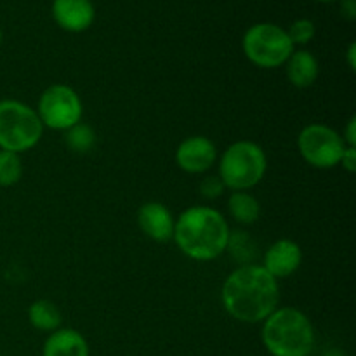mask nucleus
Masks as SVG:
<instances>
[{
	"label": "nucleus",
	"mask_w": 356,
	"mask_h": 356,
	"mask_svg": "<svg viewBox=\"0 0 356 356\" xmlns=\"http://www.w3.org/2000/svg\"><path fill=\"white\" fill-rule=\"evenodd\" d=\"M35 111L44 127L65 132L82 122L83 106L79 92L73 87L54 83L40 94Z\"/></svg>",
	"instance_id": "nucleus-7"
},
{
	"label": "nucleus",
	"mask_w": 356,
	"mask_h": 356,
	"mask_svg": "<svg viewBox=\"0 0 356 356\" xmlns=\"http://www.w3.org/2000/svg\"><path fill=\"white\" fill-rule=\"evenodd\" d=\"M316 33V28H315V23H313L312 19H306V17H302V19H296L294 23L291 24V28L287 30V35L289 38H291L292 45H306L309 44V42L313 40V37H315Z\"/></svg>",
	"instance_id": "nucleus-20"
},
{
	"label": "nucleus",
	"mask_w": 356,
	"mask_h": 356,
	"mask_svg": "<svg viewBox=\"0 0 356 356\" xmlns=\"http://www.w3.org/2000/svg\"><path fill=\"white\" fill-rule=\"evenodd\" d=\"M221 301L232 318L261 323L278 308L280 287L261 264H243L228 275L221 289Z\"/></svg>",
	"instance_id": "nucleus-1"
},
{
	"label": "nucleus",
	"mask_w": 356,
	"mask_h": 356,
	"mask_svg": "<svg viewBox=\"0 0 356 356\" xmlns=\"http://www.w3.org/2000/svg\"><path fill=\"white\" fill-rule=\"evenodd\" d=\"M228 212L240 225H254L261 216V204L249 191H233L228 198Z\"/></svg>",
	"instance_id": "nucleus-16"
},
{
	"label": "nucleus",
	"mask_w": 356,
	"mask_h": 356,
	"mask_svg": "<svg viewBox=\"0 0 356 356\" xmlns=\"http://www.w3.org/2000/svg\"><path fill=\"white\" fill-rule=\"evenodd\" d=\"M268 169L264 149L257 143L242 139L225 149L219 159V177L226 190L249 191L263 181Z\"/></svg>",
	"instance_id": "nucleus-4"
},
{
	"label": "nucleus",
	"mask_w": 356,
	"mask_h": 356,
	"mask_svg": "<svg viewBox=\"0 0 356 356\" xmlns=\"http://www.w3.org/2000/svg\"><path fill=\"white\" fill-rule=\"evenodd\" d=\"M341 138H343L344 145L346 146H356V117H353L348 120L346 127H344L343 134H341Z\"/></svg>",
	"instance_id": "nucleus-23"
},
{
	"label": "nucleus",
	"mask_w": 356,
	"mask_h": 356,
	"mask_svg": "<svg viewBox=\"0 0 356 356\" xmlns=\"http://www.w3.org/2000/svg\"><path fill=\"white\" fill-rule=\"evenodd\" d=\"M302 263V250L298 242L280 238L271 243L263 256L261 266L277 280H284L294 275Z\"/></svg>",
	"instance_id": "nucleus-10"
},
{
	"label": "nucleus",
	"mask_w": 356,
	"mask_h": 356,
	"mask_svg": "<svg viewBox=\"0 0 356 356\" xmlns=\"http://www.w3.org/2000/svg\"><path fill=\"white\" fill-rule=\"evenodd\" d=\"M285 70H287V79L292 86L298 89H308L318 79L320 65L313 52L306 51V49H298L287 59Z\"/></svg>",
	"instance_id": "nucleus-13"
},
{
	"label": "nucleus",
	"mask_w": 356,
	"mask_h": 356,
	"mask_svg": "<svg viewBox=\"0 0 356 356\" xmlns=\"http://www.w3.org/2000/svg\"><path fill=\"white\" fill-rule=\"evenodd\" d=\"M65 145L73 153H89L96 145V132L90 125L79 122L65 131Z\"/></svg>",
	"instance_id": "nucleus-17"
},
{
	"label": "nucleus",
	"mask_w": 356,
	"mask_h": 356,
	"mask_svg": "<svg viewBox=\"0 0 356 356\" xmlns=\"http://www.w3.org/2000/svg\"><path fill=\"white\" fill-rule=\"evenodd\" d=\"M44 356H89V346L75 329H58L44 344Z\"/></svg>",
	"instance_id": "nucleus-14"
},
{
	"label": "nucleus",
	"mask_w": 356,
	"mask_h": 356,
	"mask_svg": "<svg viewBox=\"0 0 356 356\" xmlns=\"http://www.w3.org/2000/svg\"><path fill=\"white\" fill-rule=\"evenodd\" d=\"M346 63H348V66H350L351 72H355L356 70V42H351V44L348 45Z\"/></svg>",
	"instance_id": "nucleus-25"
},
{
	"label": "nucleus",
	"mask_w": 356,
	"mask_h": 356,
	"mask_svg": "<svg viewBox=\"0 0 356 356\" xmlns=\"http://www.w3.org/2000/svg\"><path fill=\"white\" fill-rule=\"evenodd\" d=\"M218 160V148L205 136H190L176 149V163L188 174H204Z\"/></svg>",
	"instance_id": "nucleus-9"
},
{
	"label": "nucleus",
	"mask_w": 356,
	"mask_h": 356,
	"mask_svg": "<svg viewBox=\"0 0 356 356\" xmlns=\"http://www.w3.org/2000/svg\"><path fill=\"white\" fill-rule=\"evenodd\" d=\"M228 221L219 211L193 205L179 214L172 240L181 252L193 261H212L226 252L229 240Z\"/></svg>",
	"instance_id": "nucleus-2"
},
{
	"label": "nucleus",
	"mask_w": 356,
	"mask_h": 356,
	"mask_svg": "<svg viewBox=\"0 0 356 356\" xmlns=\"http://www.w3.org/2000/svg\"><path fill=\"white\" fill-rule=\"evenodd\" d=\"M23 176V162L17 153L0 149V186L9 188L19 183Z\"/></svg>",
	"instance_id": "nucleus-19"
},
{
	"label": "nucleus",
	"mask_w": 356,
	"mask_h": 356,
	"mask_svg": "<svg viewBox=\"0 0 356 356\" xmlns=\"http://www.w3.org/2000/svg\"><path fill=\"white\" fill-rule=\"evenodd\" d=\"M51 10L56 24L72 33L89 30L96 17L92 0H54Z\"/></svg>",
	"instance_id": "nucleus-11"
},
{
	"label": "nucleus",
	"mask_w": 356,
	"mask_h": 356,
	"mask_svg": "<svg viewBox=\"0 0 356 356\" xmlns=\"http://www.w3.org/2000/svg\"><path fill=\"white\" fill-rule=\"evenodd\" d=\"M0 44H2V30H0Z\"/></svg>",
	"instance_id": "nucleus-28"
},
{
	"label": "nucleus",
	"mask_w": 356,
	"mask_h": 356,
	"mask_svg": "<svg viewBox=\"0 0 356 356\" xmlns=\"http://www.w3.org/2000/svg\"><path fill=\"white\" fill-rule=\"evenodd\" d=\"M226 250L233 254L236 261L240 263V266L243 264H256L254 259H256L257 252H256V243L254 240L250 238L249 233L243 232H235L229 233V240H228V247Z\"/></svg>",
	"instance_id": "nucleus-18"
},
{
	"label": "nucleus",
	"mask_w": 356,
	"mask_h": 356,
	"mask_svg": "<svg viewBox=\"0 0 356 356\" xmlns=\"http://www.w3.org/2000/svg\"><path fill=\"white\" fill-rule=\"evenodd\" d=\"M341 2V14L344 19L353 21L356 17V0H339Z\"/></svg>",
	"instance_id": "nucleus-24"
},
{
	"label": "nucleus",
	"mask_w": 356,
	"mask_h": 356,
	"mask_svg": "<svg viewBox=\"0 0 356 356\" xmlns=\"http://www.w3.org/2000/svg\"><path fill=\"white\" fill-rule=\"evenodd\" d=\"M44 125L37 111L17 99L0 101V149L21 155L40 141Z\"/></svg>",
	"instance_id": "nucleus-5"
},
{
	"label": "nucleus",
	"mask_w": 356,
	"mask_h": 356,
	"mask_svg": "<svg viewBox=\"0 0 356 356\" xmlns=\"http://www.w3.org/2000/svg\"><path fill=\"white\" fill-rule=\"evenodd\" d=\"M261 337L273 356H309L315 346L312 320L291 306L277 308L264 320Z\"/></svg>",
	"instance_id": "nucleus-3"
},
{
	"label": "nucleus",
	"mask_w": 356,
	"mask_h": 356,
	"mask_svg": "<svg viewBox=\"0 0 356 356\" xmlns=\"http://www.w3.org/2000/svg\"><path fill=\"white\" fill-rule=\"evenodd\" d=\"M28 320L31 327L42 332H54L61 329L63 315L58 306L49 299H38L28 308Z\"/></svg>",
	"instance_id": "nucleus-15"
},
{
	"label": "nucleus",
	"mask_w": 356,
	"mask_h": 356,
	"mask_svg": "<svg viewBox=\"0 0 356 356\" xmlns=\"http://www.w3.org/2000/svg\"><path fill=\"white\" fill-rule=\"evenodd\" d=\"M323 356H348V355H346V351L339 350V348H332V350L325 351Z\"/></svg>",
	"instance_id": "nucleus-26"
},
{
	"label": "nucleus",
	"mask_w": 356,
	"mask_h": 356,
	"mask_svg": "<svg viewBox=\"0 0 356 356\" xmlns=\"http://www.w3.org/2000/svg\"><path fill=\"white\" fill-rule=\"evenodd\" d=\"M298 149L302 160L315 169H334L339 165L346 145L329 125L308 124L299 132Z\"/></svg>",
	"instance_id": "nucleus-8"
},
{
	"label": "nucleus",
	"mask_w": 356,
	"mask_h": 356,
	"mask_svg": "<svg viewBox=\"0 0 356 356\" xmlns=\"http://www.w3.org/2000/svg\"><path fill=\"white\" fill-rule=\"evenodd\" d=\"M339 165H343V169L346 172H356V146H346L343 156H341Z\"/></svg>",
	"instance_id": "nucleus-22"
},
{
	"label": "nucleus",
	"mask_w": 356,
	"mask_h": 356,
	"mask_svg": "<svg viewBox=\"0 0 356 356\" xmlns=\"http://www.w3.org/2000/svg\"><path fill=\"white\" fill-rule=\"evenodd\" d=\"M138 225L148 238L163 243L172 240L176 219L167 205L160 202H146L138 211Z\"/></svg>",
	"instance_id": "nucleus-12"
},
{
	"label": "nucleus",
	"mask_w": 356,
	"mask_h": 356,
	"mask_svg": "<svg viewBox=\"0 0 356 356\" xmlns=\"http://www.w3.org/2000/svg\"><path fill=\"white\" fill-rule=\"evenodd\" d=\"M316 2H339V0H316Z\"/></svg>",
	"instance_id": "nucleus-27"
},
{
	"label": "nucleus",
	"mask_w": 356,
	"mask_h": 356,
	"mask_svg": "<svg viewBox=\"0 0 356 356\" xmlns=\"http://www.w3.org/2000/svg\"><path fill=\"white\" fill-rule=\"evenodd\" d=\"M225 191H226V186L219 176H207L202 179L200 183L202 197L209 198V200H214V198L221 197Z\"/></svg>",
	"instance_id": "nucleus-21"
},
{
	"label": "nucleus",
	"mask_w": 356,
	"mask_h": 356,
	"mask_svg": "<svg viewBox=\"0 0 356 356\" xmlns=\"http://www.w3.org/2000/svg\"><path fill=\"white\" fill-rule=\"evenodd\" d=\"M242 49L245 58L259 68L284 66L296 47L287 30L273 23H256L243 33Z\"/></svg>",
	"instance_id": "nucleus-6"
}]
</instances>
